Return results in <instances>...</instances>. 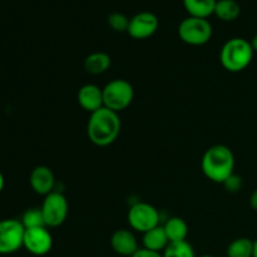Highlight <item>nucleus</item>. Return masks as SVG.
I'll return each instance as SVG.
<instances>
[{
	"label": "nucleus",
	"instance_id": "nucleus-1",
	"mask_svg": "<svg viewBox=\"0 0 257 257\" xmlns=\"http://www.w3.org/2000/svg\"><path fill=\"white\" fill-rule=\"evenodd\" d=\"M122 122L117 112L103 107L90 113L87 124V135L90 142L98 147H107L117 141Z\"/></svg>",
	"mask_w": 257,
	"mask_h": 257
},
{
	"label": "nucleus",
	"instance_id": "nucleus-2",
	"mask_svg": "<svg viewBox=\"0 0 257 257\" xmlns=\"http://www.w3.org/2000/svg\"><path fill=\"white\" fill-rule=\"evenodd\" d=\"M201 168L208 180L215 183H223L235 173V156L227 146L215 145L203 155Z\"/></svg>",
	"mask_w": 257,
	"mask_h": 257
},
{
	"label": "nucleus",
	"instance_id": "nucleus-3",
	"mask_svg": "<svg viewBox=\"0 0 257 257\" xmlns=\"http://www.w3.org/2000/svg\"><path fill=\"white\" fill-rule=\"evenodd\" d=\"M253 53L251 42L243 38H232L223 44L220 52V62L227 72H242L252 62Z\"/></svg>",
	"mask_w": 257,
	"mask_h": 257
},
{
	"label": "nucleus",
	"instance_id": "nucleus-4",
	"mask_svg": "<svg viewBox=\"0 0 257 257\" xmlns=\"http://www.w3.org/2000/svg\"><path fill=\"white\" fill-rule=\"evenodd\" d=\"M135 89L125 79H113L103 88V102L104 107L113 112H122L127 109L133 102Z\"/></svg>",
	"mask_w": 257,
	"mask_h": 257
},
{
	"label": "nucleus",
	"instance_id": "nucleus-5",
	"mask_svg": "<svg viewBox=\"0 0 257 257\" xmlns=\"http://www.w3.org/2000/svg\"><path fill=\"white\" fill-rule=\"evenodd\" d=\"M212 25L207 19L188 17L178 25V35L183 43L193 47L205 45L212 38Z\"/></svg>",
	"mask_w": 257,
	"mask_h": 257
},
{
	"label": "nucleus",
	"instance_id": "nucleus-6",
	"mask_svg": "<svg viewBox=\"0 0 257 257\" xmlns=\"http://www.w3.org/2000/svg\"><path fill=\"white\" fill-rule=\"evenodd\" d=\"M40 210L47 227H59L67 220L69 206L63 193L53 191L44 197Z\"/></svg>",
	"mask_w": 257,
	"mask_h": 257
},
{
	"label": "nucleus",
	"instance_id": "nucleus-7",
	"mask_svg": "<svg viewBox=\"0 0 257 257\" xmlns=\"http://www.w3.org/2000/svg\"><path fill=\"white\" fill-rule=\"evenodd\" d=\"M25 227L22 221L7 218L0 221V255L17 252L24 245Z\"/></svg>",
	"mask_w": 257,
	"mask_h": 257
},
{
	"label": "nucleus",
	"instance_id": "nucleus-8",
	"mask_svg": "<svg viewBox=\"0 0 257 257\" xmlns=\"http://www.w3.org/2000/svg\"><path fill=\"white\" fill-rule=\"evenodd\" d=\"M128 223L133 230L141 233L160 226V212L155 206L147 202H137L128 211Z\"/></svg>",
	"mask_w": 257,
	"mask_h": 257
},
{
	"label": "nucleus",
	"instance_id": "nucleus-9",
	"mask_svg": "<svg viewBox=\"0 0 257 257\" xmlns=\"http://www.w3.org/2000/svg\"><path fill=\"white\" fill-rule=\"evenodd\" d=\"M23 247L34 256H44L49 253L53 247V237L48 227L25 228Z\"/></svg>",
	"mask_w": 257,
	"mask_h": 257
},
{
	"label": "nucleus",
	"instance_id": "nucleus-10",
	"mask_svg": "<svg viewBox=\"0 0 257 257\" xmlns=\"http://www.w3.org/2000/svg\"><path fill=\"white\" fill-rule=\"evenodd\" d=\"M160 27L158 18L151 12H141L131 18L127 33L137 40L148 39L157 32Z\"/></svg>",
	"mask_w": 257,
	"mask_h": 257
},
{
	"label": "nucleus",
	"instance_id": "nucleus-11",
	"mask_svg": "<svg viewBox=\"0 0 257 257\" xmlns=\"http://www.w3.org/2000/svg\"><path fill=\"white\" fill-rule=\"evenodd\" d=\"M29 183L35 193L45 197L54 190L55 176L53 171L47 166H37L30 172Z\"/></svg>",
	"mask_w": 257,
	"mask_h": 257
},
{
	"label": "nucleus",
	"instance_id": "nucleus-12",
	"mask_svg": "<svg viewBox=\"0 0 257 257\" xmlns=\"http://www.w3.org/2000/svg\"><path fill=\"white\" fill-rule=\"evenodd\" d=\"M110 247L120 256L132 257L138 251V242L132 231L119 228L110 236Z\"/></svg>",
	"mask_w": 257,
	"mask_h": 257
},
{
	"label": "nucleus",
	"instance_id": "nucleus-13",
	"mask_svg": "<svg viewBox=\"0 0 257 257\" xmlns=\"http://www.w3.org/2000/svg\"><path fill=\"white\" fill-rule=\"evenodd\" d=\"M77 99L80 107L85 112L94 113L95 110L104 107V102H103V88H99L98 85L92 84V83L80 87V89L78 90Z\"/></svg>",
	"mask_w": 257,
	"mask_h": 257
},
{
	"label": "nucleus",
	"instance_id": "nucleus-14",
	"mask_svg": "<svg viewBox=\"0 0 257 257\" xmlns=\"http://www.w3.org/2000/svg\"><path fill=\"white\" fill-rule=\"evenodd\" d=\"M142 242L143 247L147 248V250L161 252V251H165V248L167 247L170 241H168V237L166 235L163 226H157V227L143 233Z\"/></svg>",
	"mask_w": 257,
	"mask_h": 257
},
{
	"label": "nucleus",
	"instance_id": "nucleus-15",
	"mask_svg": "<svg viewBox=\"0 0 257 257\" xmlns=\"http://www.w3.org/2000/svg\"><path fill=\"white\" fill-rule=\"evenodd\" d=\"M112 64L109 54L104 52H94L84 59V69L88 74L99 75L107 72Z\"/></svg>",
	"mask_w": 257,
	"mask_h": 257
},
{
	"label": "nucleus",
	"instance_id": "nucleus-16",
	"mask_svg": "<svg viewBox=\"0 0 257 257\" xmlns=\"http://www.w3.org/2000/svg\"><path fill=\"white\" fill-rule=\"evenodd\" d=\"M165 232L167 235L170 242H181V241H187L188 226L183 218L173 216L168 218L163 225Z\"/></svg>",
	"mask_w": 257,
	"mask_h": 257
},
{
	"label": "nucleus",
	"instance_id": "nucleus-17",
	"mask_svg": "<svg viewBox=\"0 0 257 257\" xmlns=\"http://www.w3.org/2000/svg\"><path fill=\"white\" fill-rule=\"evenodd\" d=\"M217 0H183L186 12L190 17L207 19L215 13Z\"/></svg>",
	"mask_w": 257,
	"mask_h": 257
},
{
	"label": "nucleus",
	"instance_id": "nucleus-18",
	"mask_svg": "<svg viewBox=\"0 0 257 257\" xmlns=\"http://www.w3.org/2000/svg\"><path fill=\"white\" fill-rule=\"evenodd\" d=\"M213 14L222 22H233L241 14V8L236 0H217Z\"/></svg>",
	"mask_w": 257,
	"mask_h": 257
},
{
	"label": "nucleus",
	"instance_id": "nucleus-19",
	"mask_svg": "<svg viewBox=\"0 0 257 257\" xmlns=\"http://www.w3.org/2000/svg\"><path fill=\"white\" fill-rule=\"evenodd\" d=\"M227 257H252L253 241L247 237H238L228 245Z\"/></svg>",
	"mask_w": 257,
	"mask_h": 257
},
{
	"label": "nucleus",
	"instance_id": "nucleus-20",
	"mask_svg": "<svg viewBox=\"0 0 257 257\" xmlns=\"http://www.w3.org/2000/svg\"><path fill=\"white\" fill-rule=\"evenodd\" d=\"M163 257H196L195 250L188 241L170 242L162 253Z\"/></svg>",
	"mask_w": 257,
	"mask_h": 257
},
{
	"label": "nucleus",
	"instance_id": "nucleus-21",
	"mask_svg": "<svg viewBox=\"0 0 257 257\" xmlns=\"http://www.w3.org/2000/svg\"><path fill=\"white\" fill-rule=\"evenodd\" d=\"M22 223L25 228L47 227L40 208H29L22 216Z\"/></svg>",
	"mask_w": 257,
	"mask_h": 257
},
{
	"label": "nucleus",
	"instance_id": "nucleus-22",
	"mask_svg": "<svg viewBox=\"0 0 257 257\" xmlns=\"http://www.w3.org/2000/svg\"><path fill=\"white\" fill-rule=\"evenodd\" d=\"M130 20L127 17H125L123 13H112L108 17V25L112 28L114 32H127L128 27H130Z\"/></svg>",
	"mask_w": 257,
	"mask_h": 257
},
{
	"label": "nucleus",
	"instance_id": "nucleus-23",
	"mask_svg": "<svg viewBox=\"0 0 257 257\" xmlns=\"http://www.w3.org/2000/svg\"><path fill=\"white\" fill-rule=\"evenodd\" d=\"M222 185L225 186V188L228 192L236 193L242 188V178H241L240 176L236 175V173H233V175H231Z\"/></svg>",
	"mask_w": 257,
	"mask_h": 257
},
{
	"label": "nucleus",
	"instance_id": "nucleus-24",
	"mask_svg": "<svg viewBox=\"0 0 257 257\" xmlns=\"http://www.w3.org/2000/svg\"><path fill=\"white\" fill-rule=\"evenodd\" d=\"M132 257H163L161 252H156V251L147 250V248H138L137 252L135 253Z\"/></svg>",
	"mask_w": 257,
	"mask_h": 257
},
{
	"label": "nucleus",
	"instance_id": "nucleus-25",
	"mask_svg": "<svg viewBox=\"0 0 257 257\" xmlns=\"http://www.w3.org/2000/svg\"><path fill=\"white\" fill-rule=\"evenodd\" d=\"M250 206L253 211H257V188L250 196Z\"/></svg>",
	"mask_w": 257,
	"mask_h": 257
},
{
	"label": "nucleus",
	"instance_id": "nucleus-26",
	"mask_svg": "<svg viewBox=\"0 0 257 257\" xmlns=\"http://www.w3.org/2000/svg\"><path fill=\"white\" fill-rule=\"evenodd\" d=\"M251 45H252L253 52L257 53V34H255V37H253L252 40H251Z\"/></svg>",
	"mask_w": 257,
	"mask_h": 257
},
{
	"label": "nucleus",
	"instance_id": "nucleus-27",
	"mask_svg": "<svg viewBox=\"0 0 257 257\" xmlns=\"http://www.w3.org/2000/svg\"><path fill=\"white\" fill-rule=\"evenodd\" d=\"M4 186H5V180H4V176H3V173L0 172V193H2V191L4 190Z\"/></svg>",
	"mask_w": 257,
	"mask_h": 257
},
{
	"label": "nucleus",
	"instance_id": "nucleus-28",
	"mask_svg": "<svg viewBox=\"0 0 257 257\" xmlns=\"http://www.w3.org/2000/svg\"><path fill=\"white\" fill-rule=\"evenodd\" d=\"M252 257H257V240L253 241V255Z\"/></svg>",
	"mask_w": 257,
	"mask_h": 257
},
{
	"label": "nucleus",
	"instance_id": "nucleus-29",
	"mask_svg": "<svg viewBox=\"0 0 257 257\" xmlns=\"http://www.w3.org/2000/svg\"><path fill=\"white\" fill-rule=\"evenodd\" d=\"M200 257H215V256H212V255H202V256H200Z\"/></svg>",
	"mask_w": 257,
	"mask_h": 257
}]
</instances>
